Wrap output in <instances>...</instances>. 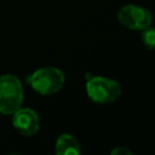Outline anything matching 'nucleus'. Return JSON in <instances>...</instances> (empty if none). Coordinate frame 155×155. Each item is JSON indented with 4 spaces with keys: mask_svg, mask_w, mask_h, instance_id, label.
Here are the masks:
<instances>
[{
    "mask_svg": "<svg viewBox=\"0 0 155 155\" xmlns=\"http://www.w3.org/2000/svg\"><path fill=\"white\" fill-rule=\"evenodd\" d=\"M23 87L19 79L12 74L0 76V113L12 115L22 107Z\"/></svg>",
    "mask_w": 155,
    "mask_h": 155,
    "instance_id": "1",
    "label": "nucleus"
},
{
    "mask_svg": "<svg viewBox=\"0 0 155 155\" xmlns=\"http://www.w3.org/2000/svg\"><path fill=\"white\" fill-rule=\"evenodd\" d=\"M28 82L38 93L42 96H48L58 92L63 87L64 75L58 68L44 67L35 70L28 78Z\"/></svg>",
    "mask_w": 155,
    "mask_h": 155,
    "instance_id": "2",
    "label": "nucleus"
},
{
    "mask_svg": "<svg viewBox=\"0 0 155 155\" xmlns=\"http://www.w3.org/2000/svg\"><path fill=\"white\" fill-rule=\"evenodd\" d=\"M86 92L91 101L96 103H111L121 94L119 82L105 76H92L86 82Z\"/></svg>",
    "mask_w": 155,
    "mask_h": 155,
    "instance_id": "3",
    "label": "nucleus"
},
{
    "mask_svg": "<svg viewBox=\"0 0 155 155\" xmlns=\"http://www.w3.org/2000/svg\"><path fill=\"white\" fill-rule=\"evenodd\" d=\"M119 22L132 30H143L151 24V13L138 5H125L117 12Z\"/></svg>",
    "mask_w": 155,
    "mask_h": 155,
    "instance_id": "4",
    "label": "nucleus"
},
{
    "mask_svg": "<svg viewBox=\"0 0 155 155\" xmlns=\"http://www.w3.org/2000/svg\"><path fill=\"white\" fill-rule=\"evenodd\" d=\"M13 127L23 136H33L40 128L39 115L30 108H19L12 114Z\"/></svg>",
    "mask_w": 155,
    "mask_h": 155,
    "instance_id": "5",
    "label": "nucleus"
},
{
    "mask_svg": "<svg viewBox=\"0 0 155 155\" xmlns=\"http://www.w3.org/2000/svg\"><path fill=\"white\" fill-rule=\"evenodd\" d=\"M54 151L57 155H79L81 153V148L80 143L74 136L63 133L56 140Z\"/></svg>",
    "mask_w": 155,
    "mask_h": 155,
    "instance_id": "6",
    "label": "nucleus"
},
{
    "mask_svg": "<svg viewBox=\"0 0 155 155\" xmlns=\"http://www.w3.org/2000/svg\"><path fill=\"white\" fill-rule=\"evenodd\" d=\"M142 41L149 50H153L155 46V29L151 27L143 29L142 30Z\"/></svg>",
    "mask_w": 155,
    "mask_h": 155,
    "instance_id": "7",
    "label": "nucleus"
},
{
    "mask_svg": "<svg viewBox=\"0 0 155 155\" xmlns=\"http://www.w3.org/2000/svg\"><path fill=\"white\" fill-rule=\"evenodd\" d=\"M111 155H132V153L125 147H116L111 150Z\"/></svg>",
    "mask_w": 155,
    "mask_h": 155,
    "instance_id": "8",
    "label": "nucleus"
}]
</instances>
